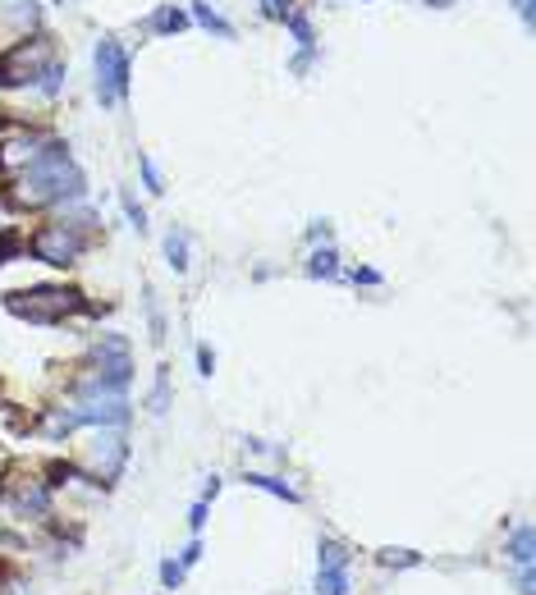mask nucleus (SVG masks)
<instances>
[{
    "label": "nucleus",
    "mask_w": 536,
    "mask_h": 595,
    "mask_svg": "<svg viewBox=\"0 0 536 595\" xmlns=\"http://www.w3.org/2000/svg\"><path fill=\"white\" fill-rule=\"evenodd\" d=\"M202 527H207V504L198 499L193 508H188V531H193V536H202Z\"/></svg>",
    "instance_id": "obj_26"
},
{
    "label": "nucleus",
    "mask_w": 536,
    "mask_h": 595,
    "mask_svg": "<svg viewBox=\"0 0 536 595\" xmlns=\"http://www.w3.org/2000/svg\"><path fill=\"white\" fill-rule=\"evenodd\" d=\"M198 376H202V380L216 376V353H211L207 344H198Z\"/></svg>",
    "instance_id": "obj_25"
},
{
    "label": "nucleus",
    "mask_w": 536,
    "mask_h": 595,
    "mask_svg": "<svg viewBox=\"0 0 536 595\" xmlns=\"http://www.w3.org/2000/svg\"><path fill=\"white\" fill-rule=\"evenodd\" d=\"M243 486H252L261 495H276L285 504H302V490H294L289 481H280V476H266V472H243Z\"/></svg>",
    "instance_id": "obj_8"
},
{
    "label": "nucleus",
    "mask_w": 536,
    "mask_h": 595,
    "mask_svg": "<svg viewBox=\"0 0 536 595\" xmlns=\"http://www.w3.org/2000/svg\"><path fill=\"white\" fill-rule=\"evenodd\" d=\"M124 463H129V440H124V430H106L101 440L92 445V467H83V472L92 476L97 490H110V486L124 476Z\"/></svg>",
    "instance_id": "obj_6"
},
{
    "label": "nucleus",
    "mask_w": 536,
    "mask_h": 595,
    "mask_svg": "<svg viewBox=\"0 0 536 595\" xmlns=\"http://www.w3.org/2000/svg\"><path fill=\"white\" fill-rule=\"evenodd\" d=\"M120 207H124V216H129V225H133V229L142 234V229H147V211L138 207V197H133V192H120Z\"/></svg>",
    "instance_id": "obj_22"
},
{
    "label": "nucleus",
    "mask_w": 536,
    "mask_h": 595,
    "mask_svg": "<svg viewBox=\"0 0 536 595\" xmlns=\"http://www.w3.org/2000/svg\"><path fill=\"white\" fill-rule=\"evenodd\" d=\"M151 28L157 32H179V28H188V14L174 10V5H161L157 14H151Z\"/></svg>",
    "instance_id": "obj_17"
},
{
    "label": "nucleus",
    "mask_w": 536,
    "mask_h": 595,
    "mask_svg": "<svg viewBox=\"0 0 536 595\" xmlns=\"http://www.w3.org/2000/svg\"><path fill=\"white\" fill-rule=\"evenodd\" d=\"M142 302H147V330H151V344H161L166 339V311H161V302H157V293H142Z\"/></svg>",
    "instance_id": "obj_15"
},
{
    "label": "nucleus",
    "mask_w": 536,
    "mask_h": 595,
    "mask_svg": "<svg viewBox=\"0 0 536 595\" xmlns=\"http://www.w3.org/2000/svg\"><path fill=\"white\" fill-rule=\"evenodd\" d=\"M157 573H161V586H166V591H179V586H183V577H188V568H183L179 559H161V568H157Z\"/></svg>",
    "instance_id": "obj_20"
},
{
    "label": "nucleus",
    "mask_w": 536,
    "mask_h": 595,
    "mask_svg": "<svg viewBox=\"0 0 536 595\" xmlns=\"http://www.w3.org/2000/svg\"><path fill=\"white\" fill-rule=\"evenodd\" d=\"M261 5H266V14H276V19L289 14V0H261Z\"/></svg>",
    "instance_id": "obj_30"
},
{
    "label": "nucleus",
    "mask_w": 536,
    "mask_h": 595,
    "mask_svg": "<svg viewBox=\"0 0 536 595\" xmlns=\"http://www.w3.org/2000/svg\"><path fill=\"white\" fill-rule=\"evenodd\" d=\"M138 170H142V183H147V192H166V183H161V170H157V161H151L147 151H138Z\"/></svg>",
    "instance_id": "obj_19"
},
{
    "label": "nucleus",
    "mask_w": 536,
    "mask_h": 595,
    "mask_svg": "<svg viewBox=\"0 0 536 595\" xmlns=\"http://www.w3.org/2000/svg\"><path fill=\"white\" fill-rule=\"evenodd\" d=\"M193 14H198V23H202V28H211V32H220V37H234V28H229V23H225L211 5H198Z\"/></svg>",
    "instance_id": "obj_21"
},
{
    "label": "nucleus",
    "mask_w": 536,
    "mask_h": 595,
    "mask_svg": "<svg viewBox=\"0 0 536 595\" xmlns=\"http://www.w3.org/2000/svg\"><path fill=\"white\" fill-rule=\"evenodd\" d=\"M5 311L19 316L28 326H60L64 316H83L97 311L79 289H64V285H37V289H10L5 293Z\"/></svg>",
    "instance_id": "obj_2"
},
{
    "label": "nucleus",
    "mask_w": 536,
    "mask_h": 595,
    "mask_svg": "<svg viewBox=\"0 0 536 595\" xmlns=\"http://www.w3.org/2000/svg\"><path fill=\"white\" fill-rule=\"evenodd\" d=\"M308 243L317 248V243H330V220H312L308 225Z\"/></svg>",
    "instance_id": "obj_27"
},
{
    "label": "nucleus",
    "mask_w": 536,
    "mask_h": 595,
    "mask_svg": "<svg viewBox=\"0 0 536 595\" xmlns=\"http://www.w3.org/2000/svg\"><path fill=\"white\" fill-rule=\"evenodd\" d=\"M147 408L151 412H166L170 408V367H157V376H151V389H147Z\"/></svg>",
    "instance_id": "obj_14"
},
{
    "label": "nucleus",
    "mask_w": 536,
    "mask_h": 595,
    "mask_svg": "<svg viewBox=\"0 0 536 595\" xmlns=\"http://www.w3.org/2000/svg\"><path fill=\"white\" fill-rule=\"evenodd\" d=\"M376 564L404 573V568H422V564H427V554H422V549H413V545H380V549H376Z\"/></svg>",
    "instance_id": "obj_7"
},
{
    "label": "nucleus",
    "mask_w": 536,
    "mask_h": 595,
    "mask_svg": "<svg viewBox=\"0 0 536 595\" xmlns=\"http://www.w3.org/2000/svg\"><path fill=\"white\" fill-rule=\"evenodd\" d=\"M88 192L83 170L73 166V156L64 142H47L42 151H32V161L23 166V192L14 202L23 207H69Z\"/></svg>",
    "instance_id": "obj_1"
},
{
    "label": "nucleus",
    "mask_w": 536,
    "mask_h": 595,
    "mask_svg": "<svg viewBox=\"0 0 536 595\" xmlns=\"http://www.w3.org/2000/svg\"><path fill=\"white\" fill-rule=\"evenodd\" d=\"M188 248H193V243H188V234H183V229H170V234H166V261H170V270H174V275H183L188 266H193Z\"/></svg>",
    "instance_id": "obj_13"
},
{
    "label": "nucleus",
    "mask_w": 536,
    "mask_h": 595,
    "mask_svg": "<svg viewBox=\"0 0 536 595\" xmlns=\"http://www.w3.org/2000/svg\"><path fill=\"white\" fill-rule=\"evenodd\" d=\"M312 591L317 595H349L353 591V577H349V568H317Z\"/></svg>",
    "instance_id": "obj_12"
},
{
    "label": "nucleus",
    "mask_w": 536,
    "mask_h": 595,
    "mask_svg": "<svg viewBox=\"0 0 536 595\" xmlns=\"http://www.w3.org/2000/svg\"><path fill=\"white\" fill-rule=\"evenodd\" d=\"M505 554H509V564H514V568H532V559H536V531H532L527 523H523V527H514V531H509Z\"/></svg>",
    "instance_id": "obj_9"
},
{
    "label": "nucleus",
    "mask_w": 536,
    "mask_h": 595,
    "mask_svg": "<svg viewBox=\"0 0 536 595\" xmlns=\"http://www.w3.org/2000/svg\"><path fill=\"white\" fill-rule=\"evenodd\" d=\"M349 564H353V549L339 536H321L317 540V568H349Z\"/></svg>",
    "instance_id": "obj_10"
},
{
    "label": "nucleus",
    "mask_w": 536,
    "mask_h": 595,
    "mask_svg": "<svg viewBox=\"0 0 536 595\" xmlns=\"http://www.w3.org/2000/svg\"><path fill=\"white\" fill-rule=\"evenodd\" d=\"M202 554H207V545H202V536H193V540L179 549V564H183V568H193V564H202Z\"/></svg>",
    "instance_id": "obj_23"
},
{
    "label": "nucleus",
    "mask_w": 536,
    "mask_h": 595,
    "mask_svg": "<svg viewBox=\"0 0 536 595\" xmlns=\"http://www.w3.org/2000/svg\"><path fill=\"white\" fill-rule=\"evenodd\" d=\"M92 69H97V101L120 106L129 97V51L115 37H101L92 51Z\"/></svg>",
    "instance_id": "obj_5"
},
{
    "label": "nucleus",
    "mask_w": 536,
    "mask_h": 595,
    "mask_svg": "<svg viewBox=\"0 0 536 595\" xmlns=\"http://www.w3.org/2000/svg\"><path fill=\"white\" fill-rule=\"evenodd\" d=\"M514 10L523 14V23H532V0H514Z\"/></svg>",
    "instance_id": "obj_31"
},
{
    "label": "nucleus",
    "mask_w": 536,
    "mask_h": 595,
    "mask_svg": "<svg viewBox=\"0 0 536 595\" xmlns=\"http://www.w3.org/2000/svg\"><path fill=\"white\" fill-rule=\"evenodd\" d=\"M83 248H88V238L79 234V225H69V220H60V225H42V229H37V234L28 238V252H32V261L55 266V270L79 266Z\"/></svg>",
    "instance_id": "obj_4"
},
{
    "label": "nucleus",
    "mask_w": 536,
    "mask_h": 595,
    "mask_svg": "<svg viewBox=\"0 0 536 595\" xmlns=\"http://www.w3.org/2000/svg\"><path fill=\"white\" fill-rule=\"evenodd\" d=\"M285 23L294 28V37H298V47H302V55H312V47H317V37H312V23L302 19V14H285Z\"/></svg>",
    "instance_id": "obj_18"
},
{
    "label": "nucleus",
    "mask_w": 536,
    "mask_h": 595,
    "mask_svg": "<svg viewBox=\"0 0 536 595\" xmlns=\"http://www.w3.org/2000/svg\"><path fill=\"white\" fill-rule=\"evenodd\" d=\"M92 371L79 380V394L83 399H124V389L133 380V353H129V339L124 335H101L92 344Z\"/></svg>",
    "instance_id": "obj_3"
},
{
    "label": "nucleus",
    "mask_w": 536,
    "mask_h": 595,
    "mask_svg": "<svg viewBox=\"0 0 536 595\" xmlns=\"http://www.w3.org/2000/svg\"><path fill=\"white\" fill-rule=\"evenodd\" d=\"M349 280H353V285H367V289H376V285H386V275H380V270H371V266H358V270L349 275Z\"/></svg>",
    "instance_id": "obj_24"
},
{
    "label": "nucleus",
    "mask_w": 536,
    "mask_h": 595,
    "mask_svg": "<svg viewBox=\"0 0 536 595\" xmlns=\"http://www.w3.org/2000/svg\"><path fill=\"white\" fill-rule=\"evenodd\" d=\"M308 275H312V280H339V252H335L330 243L312 248V257H308Z\"/></svg>",
    "instance_id": "obj_11"
},
{
    "label": "nucleus",
    "mask_w": 536,
    "mask_h": 595,
    "mask_svg": "<svg viewBox=\"0 0 536 595\" xmlns=\"http://www.w3.org/2000/svg\"><path fill=\"white\" fill-rule=\"evenodd\" d=\"M220 486H225V481H220V476L211 472V476H207V481H202V504H211V499L220 495Z\"/></svg>",
    "instance_id": "obj_29"
},
{
    "label": "nucleus",
    "mask_w": 536,
    "mask_h": 595,
    "mask_svg": "<svg viewBox=\"0 0 536 595\" xmlns=\"http://www.w3.org/2000/svg\"><path fill=\"white\" fill-rule=\"evenodd\" d=\"M514 591H518V595H536V577H532V568H518V573H514Z\"/></svg>",
    "instance_id": "obj_28"
},
{
    "label": "nucleus",
    "mask_w": 536,
    "mask_h": 595,
    "mask_svg": "<svg viewBox=\"0 0 536 595\" xmlns=\"http://www.w3.org/2000/svg\"><path fill=\"white\" fill-rule=\"evenodd\" d=\"M28 252V238L19 234V229H5L0 234V266H10L14 257H23Z\"/></svg>",
    "instance_id": "obj_16"
}]
</instances>
